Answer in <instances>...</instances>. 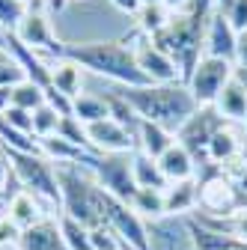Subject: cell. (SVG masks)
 Listing matches in <instances>:
<instances>
[{
    "instance_id": "cell-6",
    "label": "cell",
    "mask_w": 247,
    "mask_h": 250,
    "mask_svg": "<svg viewBox=\"0 0 247 250\" xmlns=\"http://www.w3.org/2000/svg\"><path fill=\"white\" fill-rule=\"evenodd\" d=\"M92 179H96L107 194H113L116 200L128 203L137 194V185L131 176V152L128 155H102V152H89L86 161L81 164Z\"/></svg>"
},
{
    "instance_id": "cell-23",
    "label": "cell",
    "mask_w": 247,
    "mask_h": 250,
    "mask_svg": "<svg viewBox=\"0 0 247 250\" xmlns=\"http://www.w3.org/2000/svg\"><path fill=\"white\" fill-rule=\"evenodd\" d=\"M170 15H173V12H170L164 3H143V6L137 9V15H134V27L140 30V33H146V36H155L158 30L167 27Z\"/></svg>"
},
{
    "instance_id": "cell-26",
    "label": "cell",
    "mask_w": 247,
    "mask_h": 250,
    "mask_svg": "<svg viewBox=\"0 0 247 250\" xmlns=\"http://www.w3.org/2000/svg\"><path fill=\"white\" fill-rule=\"evenodd\" d=\"M60 119H63V113H60L57 107H51L48 102L42 107L33 110V137L42 140V137H54L57 128H60Z\"/></svg>"
},
{
    "instance_id": "cell-27",
    "label": "cell",
    "mask_w": 247,
    "mask_h": 250,
    "mask_svg": "<svg viewBox=\"0 0 247 250\" xmlns=\"http://www.w3.org/2000/svg\"><path fill=\"white\" fill-rule=\"evenodd\" d=\"M12 104L33 113L36 107L45 104V89H42L39 83H33V81H24V83L12 86Z\"/></svg>"
},
{
    "instance_id": "cell-21",
    "label": "cell",
    "mask_w": 247,
    "mask_h": 250,
    "mask_svg": "<svg viewBox=\"0 0 247 250\" xmlns=\"http://www.w3.org/2000/svg\"><path fill=\"white\" fill-rule=\"evenodd\" d=\"M176 143V134H170L167 128H161V125H155V122H140V131H137V149L140 152H146L149 158H161V155L170 149Z\"/></svg>"
},
{
    "instance_id": "cell-20",
    "label": "cell",
    "mask_w": 247,
    "mask_h": 250,
    "mask_svg": "<svg viewBox=\"0 0 247 250\" xmlns=\"http://www.w3.org/2000/svg\"><path fill=\"white\" fill-rule=\"evenodd\" d=\"M131 176H134V185L137 188H146V191H167V179L158 167L155 158H149L146 152L134 149L131 152Z\"/></svg>"
},
{
    "instance_id": "cell-10",
    "label": "cell",
    "mask_w": 247,
    "mask_h": 250,
    "mask_svg": "<svg viewBox=\"0 0 247 250\" xmlns=\"http://www.w3.org/2000/svg\"><path fill=\"white\" fill-rule=\"evenodd\" d=\"M232 75H235V62L214 60V57H203L185 86L191 89L194 102H197L200 107H206V104H214V99L221 96V89L226 86V81H229Z\"/></svg>"
},
{
    "instance_id": "cell-16",
    "label": "cell",
    "mask_w": 247,
    "mask_h": 250,
    "mask_svg": "<svg viewBox=\"0 0 247 250\" xmlns=\"http://www.w3.org/2000/svg\"><path fill=\"white\" fill-rule=\"evenodd\" d=\"M200 206V182L185 179V182H170L164 191V214L167 217H188Z\"/></svg>"
},
{
    "instance_id": "cell-22",
    "label": "cell",
    "mask_w": 247,
    "mask_h": 250,
    "mask_svg": "<svg viewBox=\"0 0 247 250\" xmlns=\"http://www.w3.org/2000/svg\"><path fill=\"white\" fill-rule=\"evenodd\" d=\"M72 116H75L81 125H92V122L110 119L104 99L96 96V92H81L78 99H72Z\"/></svg>"
},
{
    "instance_id": "cell-4",
    "label": "cell",
    "mask_w": 247,
    "mask_h": 250,
    "mask_svg": "<svg viewBox=\"0 0 247 250\" xmlns=\"http://www.w3.org/2000/svg\"><path fill=\"white\" fill-rule=\"evenodd\" d=\"M60 182V214L83 224L86 229L104 227L102 214V185L78 164H57Z\"/></svg>"
},
{
    "instance_id": "cell-39",
    "label": "cell",
    "mask_w": 247,
    "mask_h": 250,
    "mask_svg": "<svg viewBox=\"0 0 247 250\" xmlns=\"http://www.w3.org/2000/svg\"><path fill=\"white\" fill-rule=\"evenodd\" d=\"M6 36H9V30L0 27V48H6Z\"/></svg>"
},
{
    "instance_id": "cell-41",
    "label": "cell",
    "mask_w": 247,
    "mask_h": 250,
    "mask_svg": "<svg viewBox=\"0 0 247 250\" xmlns=\"http://www.w3.org/2000/svg\"><path fill=\"white\" fill-rule=\"evenodd\" d=\"M21 3H30V0H21Z\"/></svg>"
},
{
    "instance_id": "cell-17",
    "label": "cell",
    "mask_w": 247,
    "mask_h": 250,
    "mask_svg": "<svg viewBox=\"0 0 247 250\" xmlns=\"http://www.w3.org/2000/svg\"><path fill=\"white\" fill-rule=\"evenodd\" d=\"M18 250H69V247L63 241V232H60V221L57 217H45L36 227L21 229Z\"/></svg>"
},
{
    "instance_id": "cell-8",
    "label": "cell",
    "mask_w": 247,
    "mask_h": 250,
    "mask_svg": "<svg viewBox=\"0 0 247 250\" xmlns=\"http://www.w3.org/2000/svg\"><path fill=\"white\" fill-rule=\"evenodd\" d=\"M125 42L131 45L134 60H137L140 72L149 78V83H182L176 62H173L161 48H155V42H152L146 33H140V30L134 27V33H131Z\"/></svg>"
},
{
    "instance_id": "cell-30",
    "label": "cell",
    "mask_w": 247,
    "mask_h": 250,
    "mask_svg": "<svg viewBox=\"0 0 247 250\" xmlns=\"http://www.w3.org/2000/svg\"><path fill=\"white\" fill-rule=\"evenodd\" d=\"M89 238H92V250H122L125 244H122L116 238V232L104 224V227H96V229H89Z\"/></svg>"
},
{
    "instance_id": "cell-35",
    "label": "cell",
    "mask_w": 247,
    "mask_h": 250,
    "mask_svg": "<svg viewBox=\"0 0 247 250\" xmlns=\"http://www.w3.org/2000/svg\"><path fill=\"white\" fill-rule=\"evenodd\" d=\"M9 164L3 158V152H0V214H3V200H6V182H9Z\"/></svg>"
},
{
    "instance_id": "cell-28",
    "label": "cell",
    "mask_w": 247,
    "mask_h": 250,
    "mask_svg": "<svg viewBox=\"0 0 247 250\" xmlns=\"http://www.w3.org/2000/svg\"><path fill=\"white\" fill-rule=\"evenodd\" d=\"M57 137H63V140H69L75 146H83V149H92L89 146V137H86V125H81L75 116H63V119H60Z\"/></svg>"
},
{
    "instance_id": "cell-32",
    "label": "cell",
    "mask_w": 247,
    "mask_h": 250,
    "mask_svg": "<svg viewBox=\"0 0 247 250\" xmlns=\"http://www.w3.org/2000/svg\"><path fill=\"white\" fill-rule=\"evenodd\" d=\"M18 241H21V229L6 214H0V250H18Z\"/></svg>"
},
{
    "instance_id": "cell-14",
    "label": "cell",
    "mask_w": 247,
    "mask_h": 250,
    "mask_svg": "<svg viewBox=\"0 0 247 250\" xmlns=\"http://www.w3.org/2000/svg\"><path fill=\"white\" fill-rule=\"evenodd\" d=\"M235 39H238V33L232 30V24L226 21V15L214 9V15H211V21H208V30H206L203 57H214V60L235 62Z\"/></svg>"
},
{
    "instance_id": "cell-12",
    "label": "cell",
    "mask_w": 247,
    "mask_h": 250,
    "mask_svg": "<svg viewBox=\"0 0 247 250\" xmlns=\"http://www.w3.org/2000/svg\"><path fill=\"white\" fill-rule=\"evenodd\" d=\"M214 110L226 122L244 125V119H247V72L244 69H235V75L226 81L221 96L214 99Z\"/></svg>"
},
{
    "instance_id": "cell-2",
    "label": "cell",
    "mask_w": 247,
    "mask_h": 250,
    "mask_svg": "<svg viewBox=\"0 0 247 250\" xmlns=\"http://www.w3.org/2000/svg\"><path fill=\"white\" fill-rule=\"evenodd\" d=\"M134 113L146 122H155L170 134H176L185 122L197 113V102L185 83H146V86H119Z\"/></svg>"
},
{
    "instance_id": "cell-3",
    "label": "cell",
    "mask_w": 247,
    "mask_h": 250,
    "mask_svg": "<svg viewBox=\"0 0 247 250\" xmlns=\"http://www.w3.org/2000/svg\"><path fill=\"white\" fill-rule=\"evenodd\" d=\"M63 57L75 60L86 75L104 78L119 86H146L149 78L140 72L131 45L122 42H92V45H69L63 48Z\"/></svg>"
},
{
    "instance_id": "cell-15",
    "label": "cell",
    "mask_w": 247,
    "mask_h": 250,
    "mask_svg": "<svg viewBox=\"0 0 247 250\" xmlns=\"http://www.w3.org/2000/svg\"><path fill=\"white\" fill-rule=\"evenodd\" d=\"M3 214L9 217L18 229H30V227H36L39 221H45V217H54V214L48 211V206H45L39 197H33L30 191H18V194L6 203Z\"/></svg>"
},
{
    "instance_id": "cell-24",
    "label": "cell",
    "mask_w": 247,
    "mask_h": 250,
    "mask_svg": "<svg viewBox=\"0 0 247 250\" xmlns=\"http://www.w3.org/2000/svg\"><path fill=\"white\" fill-rule=\"evenodd\" d=\"M131 208L143 217V221H158L164 214V191H146V188H137V194L131 200Z\"/></svg>"
},
{
    "instance_id": "cell-29",
    "label": "cell",
    "mask_w": 247,
    "mask_h": 250,
    "mask_svg": "<svg viewBox=\"0 0 247 250\" xmlns=\"http://www.w3.org/2000/svg\"><path fill=\"white\" fill-rule=\"evenodd\" d=\"M24 15H27V3H21V0H0V27L3 30L15 33Z\"/></svg>"
},
{
    "instance_id": "cell-18",
    "label": "cell",
    "mask_w": 247,
    "mask_h": 250,
    "mask_svg": "<svg viewBox=\"0 0 247 250\" xmlns=\"http://www.w3.org/2000/svg\"><path fill=\"white\" fill-rule=\"evenodd\" d=\"M48 72H51V86L66 99H78L83 92V69L78 66L75 60L69 57H60L54 62H48Z\"/></svg>"
},
{
    "instance_id": "cell-13",
    "label": "cell",
    "mask_w": 247,
    "mask_h": 250,
    "mask_svg": "<svg viewBox=\"0 0 247 250\" xmlns=\"http://www.w3.org/2000/svg\"><path fill=\"white\" fill-rule=\"evenodd\" d=\"M241 152H247V140H244V131H241V125L235 122H226L221 125L218 131H214V137L208 140V149H206V158L211 167H224L229 164L232 158H238Z\"/></svg>"
},
{
    "instance_id": "cell-38",
    "label": "cell",
    "mask_w": 247,
    "mask_h": 250,
    "mask_svg": "<svg viewBox=\"0 0 247 250\" xmlns=\"http://www.w3.org/2000/svg\"><path fill=\"white\" fill-rule=\"evenodd\" d=\"M185 3H188V0H164V6H167L170 12H179V9H182Z\"/></svg>"
},
{
    "instance_id": "cell-5",
    "label": "cell",
    "mask_w": 247,
    "mask_h": 250,
    "mask_svg": "<svg viewBox=\"0 0 247 250\" xmlns=\"http://www.w3.org/2000/svg\"><path fill=\"white\" fill-rule=\"evenodd\" d=\"M6 164L12 167L15 179L21 182L24 191H30L33 197H39L48 211L54 217H60V182H57V164L51 158H45L42 152H15V149H3Z\"/></svg>"
},
{
    "instance_id": "cell-33",
    "label": "cell",
    "mask_w": 247,
    "mask_h": 250,
    "mask_svg": "<svg viewBox=\"0 0 247 250\" xmlns=\"http://www.w3.org/2000/svg\"><path fill=\"white\" fill-rule=\"evenodd\" d=\"M226 21L232 24L235 33H244L247 30V0H235L229 6V12H226Z\"/></svg>"
},
{
    "instance_id": "cell-19",
    "label": "cell",
    "mask_w": 247,
    "mask_h": 250,
    "mask_svg": "<svg viewBox=\"0 0 247 250\" xmlns=\"http://www.w3.org/2000/svg\"><path fill=\"white\" fill-rule=\"evenodd\" d=\"M158 167L167 182H185V179H197V161L191 158V152L185 149L179 140L158 158Z\"/></svg>"
},
{
    "instance_id": "cell-9",
    "label": "cell",
    "mask_w": 247,
    "mask_h": 250,
    "mask_svg": "<svg viewBox=\"0 0 247 250\" xmlns=\"http://www.w3.org/2000/svg\"><path fill=\"white\" fill-rule=\"evenodd\" d=\"M244 208H247V200L238 194V188H235L232 179H226L224 173L200 179V206H197V211L229 217V214H238Z\"/></svg>"
},
{
    "instance_id": "cell-37",
    "label": "cell",
    "mask_w": 247,
    "mask_h": 250,
    "mask_svg": "<svg viewBox=\"0 0 247 250\" xmlns=\"http://www.w3.org/2000/svg\"><path fill=\"white\" fill-rule=\"evenodd\" d=\"M232 3H235V0H214V9H218V12H224V15H226Z\"/></svg>"
},
{
    "instance_id": "cell-25",
    "label": "cell",
    "mask_w": 247,
    "mask_h": 250,
    "mask_svg": "<svg viewBox=\"0 0 247 250\" xmlns=\"http://www.w3.org/2000/svg\"><path fill=\"white\" fill-rule=\"evenodd\" d=\"M60 232H63V241L69 250H92V238H89V229L78 221H72V217L60 214Z\"/></svg>"
},
{
    "instance_id": "cell-40",
    "label": "cell",
    "mask_w": 247,
    "mask_h": 250,
    "mask_svg": "<svg viewBox=\"0 0 247 250\" xmlns=\"http://www.w3.org/2000/svg\"><path fill=\"white\" fill-rule=\"evenodd\" d=\"M143 3H164V0H143Z\"/></svg>"
},
{
    "instance_id": "cell-7",
    "label": "cell",
    "mask_w": 247,
    "mask_h": 250,
    "mask_svg": "<svg viewBox=\"0 0 247 250\" xmlns=\"http://www.w3.org/2000/svg\"><path fill=\"white\" fill-rule=\"evenodd\" d=\"M102 214H104V224L116 232V238L125 244L128 250H149V229L146 221L128 206L116 200L113 194H107L102 188Z\"/></svg>"
},
{
    "instance_id": "cell-34",
    "label": "cell",
    "mask_w": 247,
    "mask_h": 250,
    "mask_svg": "<svg viewBox=\"0 0 247 250\" xmlns=\"http://www.w3.org/2000/svg\"><path fill=\"white\" fill-rule=\"evenodd\" d=\"M235 69L247 72V30L238 33V39H235Z\"/></svg>"
},
{
    "instance_id": "cell-1",
    "label": "cell",
    "mask_w": 247,
    "mask_h": 250,
    "mask_svg": "<svg viewBox=\"0 0 247 250\" xmlns=\"http://www.w3.org/2000/svg\"><path fill=\"white\" fill-rule=\"evenodd\" d=\"M57 39L69 45L122 42L134 33V18L119 12L110 0H69L66 9L51 18Z\"/></svg>"
},
{
    "instance_id": "cell-11",
    "label": "cell",
    "mask_w": 247,
    "mask_h": 250,
    "mask_svg": "<svg viewBox=\"0 0 247 250\" xmlns=\"http://www.w3.org/2000/svg\"><path fill=\"white\" fill-rule=\"evenodd\" d=\"M86 137H89V146L102 155H128L137 149L134 131H128L116 119H102V122L86 125Z\"/></svg>"
},
{
    "instance_id": "cell-31",
    "label": "cell",
    "mask_w": 247,
    "mask_h": 250,
    "mask_svg": "<svg viewBox=\"0 0 247 250\" xmlns=\"http://www.w3.org/2000/svg\"><path fill=\"white\" fill-rule=\"evenodd\" d=\"M3 119L12 125L15 131H21V134H33V113H30V110H21V107L9 104V107L3 110Z\"/></svg>"
},
{
    "instance_id": "cell-36",
    "label": "cell",
    "mask_w": 247,
    "mask_h": 250,
    "mask_svg": "<svg viewBox=\"0 0 247 250\" xmlns=\"http://www.w3.org/2000/svg\"><path fill=\"white\" fill-rule=\"evenodd\" d=\"M110 3H113L119 12H125V15H131V18H134V15H137V9L143 6V0H110Z\"/></svg>"
}]
</instances>
